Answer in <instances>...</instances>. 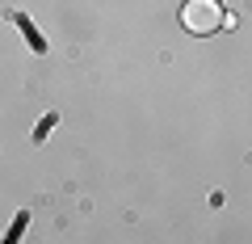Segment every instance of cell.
<instances>
[{
	"label": "cell",
	"mask_w": 252,
	"mask_h": 244,
	"mask_svg": "<svg viewBox=\"0 0 252 244\" xmlns=\"http://www.w3.org/2000/svg\"><path fill=\"white\" fill-rule=\"evenodd\" d=\"M181 26L189 34H215L223 26V4L219 0H189L185 9H181Z\"/></svg>",
	"instance_id": "obj_1"
}]
</instances>
